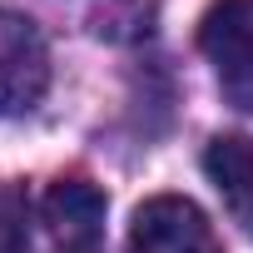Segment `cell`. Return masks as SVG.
<instances>
[{"mask_svg": "<svg viewBox=\"0 0 253 253\" xmlns=\"http://www.w3.org/2000/svg\"><path fill=\"white\" fill-rule=\"evenodd\" d=\"M50 89V45L35 20L0 10V119L30 114Z\"/></svg>", "mask_w": 253, "mask_h": 253, "instance_id": "6da1fadb", "label": "cell"}, {"mask_svg": "<svg viewBox=\"0 0 253 253\" xmlns=\"http://www.w3.org/2000/svg\"><path fill=\"white\" fill-rule=\"evenodd\" d=\"M129 253H218V233L194 199L159 194L134 209Z\"/></svg>", "mask_w": 253, "mask_h": 253, "instance_id": "7a4b0ae2", "label": "cell"}, {"mask_svg": "<svg viewBox=\"0 0 253 253\" xmlns=\"http://www.w3.org/2000/svg\"><path fill=\"white\" fill-rule=\"evenodd\" d=\"M199 45L213 60L223 89L253 109V0H213L199 25Z\"/></svg>", "mask_w": 253, "mask_h": 253, "instance_id": "3957f363", "label": "cell"}, {"mask_svg": "<svg viewBox=\"0 0 253 253\" xmlns=\"http://www.w3.org/2000/svg\"><path fill=\"white\" fill-rule=\"evenodd\" d=\"M204 174L223 194V209L243 233H253V139L243 134H213L204 149Z\"/></svg>", "mask_w": 253, "mask_h": 253, "instance_id": "277c9868", "label": "cell"}, {"mask_svg": "<svg viewBox=\"0 0 253 253\" xmlns=\"http://www.w3.org/2000/svg\"><path fill=\"white\" fill-rule=\"evenodd\" d=\"M45 223L60 243H94L104 233V194L84 179H60L45 194Z\"/></svg>", "mask_w": 253, "mask_h": 253, "instance_id": "5b68a950", "label": "cell"}, {"mask_svg": "<svg viewBox=\"0 0 253 253\" xmlns=\"http://www.w3.org/2000/svg\"><path fill=\"white\" fill-rule=\"evenodd\" d=\"M25 194L15 184H0V253H30V228H25Z\"/></svg>", "mask_w": 253, "mask_h": 253, "instance_id": "8992f818", "label": "cell"}, {"mask_svg": "<svg viewBox=\"0 0 253 253\" xmlns=\"http://www.w3.org/2000/svg\"><path fill=\"white\" fill-rule=\"evenodd\" d=\"M60 253H104V248H99V238H94V243H60Z\"/></svg>", "mask_w": 253, "mask_h": 253, "instance_id": "52a82bcc", "label": "cell"}]
</instances>
